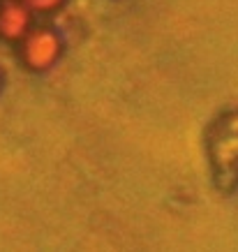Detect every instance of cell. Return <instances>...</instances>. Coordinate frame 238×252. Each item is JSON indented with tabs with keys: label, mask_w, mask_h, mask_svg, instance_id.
<instances>
[{
	"label": "cell",
	"mask_w": 238,
	"mask_h": 252,
	"mask_svg": "<svg viewBox=\"0 0 238 252\" xmlns=\"http://www.w3.org/2000/svg\"><path fill=\"white\" fill-rule=\"evenodd\" d=\"M60 42L51 31H35L23 42V61L32 69H44L58 58Z\"/></svg>",
	"instance_id": "6da1fadb"
},
{
	"label": "cell",
	"mask_w": 238,
	"mask_h": 252,
	"mask_svg": "<svg viewBox=\"0 0 238 252\" xmlns=\"http://www.w3.org/2000/svg\"><path fill=\"white\" fill-rule=\"evenodd\" d=\"M28 21H30V12L28 5L21 2H5L0 7V35L7 39L21 37L28 31Z\"/></svg>",
	"instance_id": "7a4b0ae2"
},
{
	"label": "cell",
	"mask_w": 238,
	"mask_h": 252,
	"mask_svg": "<svg viewBox=\"0 0 238 252\" xmlns=\"http://www.w3.org/2000/svg\"><path fill=\"white\" fill-rule=\"evenodd\" d=\"M238 121V118H236ZM236 121H231L227 125V130L217 137V148H215V162L220 167L231 164L238 160V132H236Z\"/></svg>",
	"instance_id": "3957f363"
},
{
	"label": "cell",
	"mask_w": 238,
	"mask_h": 252,
	"mask_svg": "<svg viewBox=\"0 0 238 252\" xmlns=\"http://www.w3.org/2000/svg\"><path fill=\"white\" fill-rule=\"evenodd\" d=\"M60 0H26V5L30 9H54Z\"/></svg>",
	"instance_id": "277c9868"
}]
</instances>
